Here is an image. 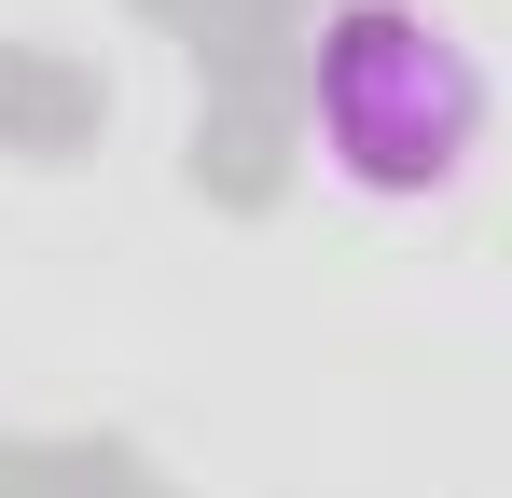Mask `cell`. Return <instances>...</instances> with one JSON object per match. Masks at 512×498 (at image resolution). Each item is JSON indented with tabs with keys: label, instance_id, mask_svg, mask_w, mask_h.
Masks as SVG:
<instances>
[{
	"label": "cell",
	"instance_id": "1",
	"mask_svg": "<svg viewBox=\"0 0 512 498\" xmlns=\"http://www.w3.org/2000/svg\"><path fill=\"white\" fill-rule=\"evenodd\" d=\"M499 83L443 0H319L305 14V153L374 208H429L485 166Z\"/></svg>",
	"mask_w": 512,
	"mask_h": 498
}]
</instances>
